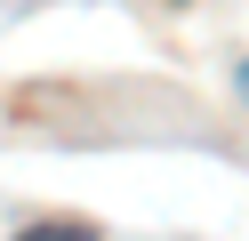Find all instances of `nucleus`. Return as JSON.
<instances>
[{"label": "nucleus", "instance_id": "obj_1", "mask_svg": "<svg viewBox=\"0 0 249 241\" xmlns=\"http://www.w3.org/2000/svg\"><path fill=\"white\" fill-rule=\"evenodd\" d=\"M17 241H97L89 225H33V233H17Z\"/></svg>", "mask_w": 249, "mask_h": 241}, {"label": "nucleus", "instance_id": "obj_2", "mask_svg": "<svg viewBox=\"0 0 249 241\" xmlns=\"http://www.w3.org/2000/svg\"><path fill=\"white\" fill-rule=\"evenodd\" d=\"M241 89H249V64H241Z\"/></svg>", "mask_w": 249, "mask_h": 241}]
</instances>
